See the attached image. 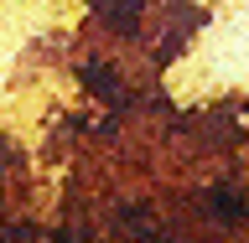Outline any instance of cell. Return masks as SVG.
<instances>
[{"mask_svg":"<svg viewBox=\"0 0 249 243\" xmlns=\"http://www.w3.org/2000/svg\"><path fill=\"white\" fill-rule=\"evenodd\" d=\"M213 207H218V217H244V202H239V197H229V192H218V197H213Z\"/></svg>","mask_w":249,"mask_h":243,"instance_id":"1","label":"cell"},{"mask_svg":"<svg viewBox=\"0 0 249 243\" xmlns=\"http://www.w3.org/2000/svg\"><path fill=\"white\" fill-rule=\"evenodd\" d=\"M83 78H89V88H93V93H109V73H104V67H89Z\"/></svg>","mask_w":249,"mask_h":243,"instance_id":"2","label":"cell"}]
</instances>
